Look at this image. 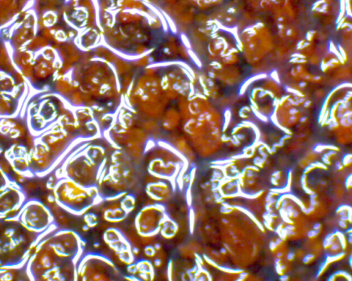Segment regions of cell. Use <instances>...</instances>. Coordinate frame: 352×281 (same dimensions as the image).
Instances as JSON below:
<instances>
[{"instance_id": "obj_1", "label": "cell", "mask_w": 352, "mask_h": 281, "mask_svg": "<svg viewBox=\"0 0 352 281\" xmlns=\"http://www.w3.org/2000/svg\"><path fill=\"white\" fill-rule=\"evenodd\" d=\"M14 218H0V268L19 270L26 266L38 236Z\"/></svg>"}, {"instance_id": "obj_2", "label": "cell", "mask_w": 352, "mask_h": 281, "mask_svg": "<svg viewBox=\"0 0 352 281\" xmlns=\"http://www.w3.org/2000/svg\"><path fill=\"white\" fill-rule=\"evenodd\" d=\"M46 237L36 244L26 263L28 278L40 281L77 280V264L59 255Z\"/></svg>"}, {"instance_id": "obj_3", "label": "cell", "mask_w": 352, "mask_h": 281, "mask_svg": "<svg viewBox=\"0 0 352 281\" xmlns=\"http://www.w3.org/2000/svg\"><path fill=\"white\" fill-rule=\"evenodd\" d=\"M53 195L58 205L75 215L86 213L97 202L100 196L97 187H82L66 177L56 181Z\"/></svg>"}, {"instance_id": "obj_4", "label": "cell", "mask_w": 352, "mask_h": 281, "mask_svg": "<svg viewBox=\"0 0 352 281\" xmlns=\"http://www.w3.org/2000/svg\"><path fill=\"white\" fill-rule=\"evenodd\" d=\"M103 167L94 162L86 152L71 156L56 173L57 179L66 177L82 187H97Z\"/></svg>"}, {"instance_id": "obj_5", "label": "cell", "mask_w": 352, "mask_h": 281, "mask_svg": "<svg viewBox=\"0 0 352 281\" xmlns=\"http://www.w3.org/2000/svg\"><path fill=\"white\" fill-rule=\"evenodd\" d=\"M13 218L28 231L36 235L43 234L54 226L50 209L37 199L26 200Z\"/></svg>"}, {"instance_id": "obj_6", "label": "cell", "mask_w": 352, "mask_h": 281, "mask_svg": "<svg viewBox=\"0 0 352 281\" xmlns=\"http://www.w3.org/2000/svg\"><path fill=\"white\" fill-rule=\"evenodd\" d=\"M117 275L113 263L103 256H85L77 266V279L83 281H111Z\"/></svg>"}, {"instance_id": "obj_7", "label": "cell", "mask_w": 352, "mask_h": 281, "mask_svg": "<svg viewBox=\"0 0 352 281\" xmlns=\"http://www.w3.org/2000/svg\"><path fill=\"white\" fill-rule=\"evenodd\" d=\"M149 173L160 180L170 181L175 178L185 166L184 158L167 150L154 152L149 156Z\"/></svg>"}, {"instance_id": "obj_8", "label": "cell", "mask_w": 352, "mask_h": 281, "mask_svg": "<svg viewBox=\"0 0 352 281\" xmlns=\"http://www.w3.org/2000/svg\"><path fill=\"white\" fill-rule=\"evenodd\" d=\"M49 243L59 255L77 264L82 254V241L73 231L62 229L54 231L47 235Z\"/></svg>"}, {"instance_id": "obj_9", "label": "cell", "mask_w": 352, "mask_h": 281, "mask_svg": "<svg viewBox=\"0 0 352 281\" xmlns=\"http://www.w3.org/2000/svg\"><path fill=\"white\" fill-rule=\"evenodd\" d=\"M162 204L147 205L138 212L135 226L138 235L144 238H151L159 233L161 225L167 217Z\"/></svg>"}, {"instance_id": "obj_10", "label": "cell", "mask_w": 352, "mask_h": 281, "mask_svg": "<svg viewBox=\"0 0 352 281\" xmlns=\"http://www.w3.org/2000/svg\"><path fill=\"white\" fill-rule=\"evenodd\" d=\"M29 161L32 173L39 177L47 176L59 164V161L40 140L30 151Z\"/></svg>"}, {"instance_id": "obj_11", "label": "cell", "mask_w": 352, "mask_h": 281, "mask_svg": "<svg viewBox=\"0 0 352 281\" xmlns=\"http://www.w3.org/2000/svg\"><path fill=\"white\" fill-rule=\"evenodd\" d=\"M27 200L22 188L12 182L0 191V218H13Z\"/></svg>"}, {"instance_id": "obj_12", "label": "cell", "mask_w": 352, "mask_h": 281, "mask_svg": "<svg viewBox=\"0 0 352 281\" xmlns=\"http://www.w3.org/2000/svg\"><path fill=\"white\" fill-rule=\"evenodd\" d=\"M4 157L18 175L28 178L35 177L30 168L29 152L24 146H12L5 152Z\"/></svg>"}, {"instance_id": "obj_13", "label": "cell", "mask_w": 352, "mask_h": 281, "mask_svg": "<svg viewBox=\"0 0 352 281\" xmlns=\"http://www.w3.org/2000/svg\"><path fill=\"white\" fill-rule=\"evenodd\" d=\"M105 243L117 254L118 257L126 264L131 265L133 261V252L130 244L119 231L110 229L104 235Z\"/></svg>"}, {"instance_id": "obj_14", "label": "cell", "mask_w": 352, "mask_h": 281, "mask_svg": "<svg viewBox=\"0 0 352 281\" xmlns=\"http://www.w3.org/2000/svg\"><path fill=\"white\" fill-rule=\"evenodd\" d=\"M146 191L151 199L154 200L158 204L168 201L172 199L173 189L170 181H154L148 184Z\"/></svg>"}, {"instance_id": "obj_15", "label": "cell", "mask_w": 352, "mask_h": 281, "mask_svg": "<svg viewBox=\"0 0 352 281\" xmlns=\"http://www.w3.org/2000/svg\"><path fill=\"white\" fill-rule=\"evenodd\" d=\"M128 212L123 208L121 203H112L103 210V218L111 223H119L124 220Z\"/></svg>"}, {"instance_id": "obj_16", "label": "cell", "mask_w": 352, "mask_h": 281, "mask_svg": "<svg viewBox=\"0 0 352 281\" xmlns=\"http://www.w3.org/2000/svg\"><path fill=\"white\" fill-rule=\"evenodd\" d=\"M132 270L130 273L133 275H138L140 279L151 280L154 277V268L150 262L147 261H140L135 264H131Z\"/></svg>"}, {"instance_id": "obj_17", "label": "cell", "mask_w": 352, "mask_h": 281, "mask_svg": "<svg viewBox=\"0 0 352 281\" xmlns=\"http://www.w3.org/2000/svg\"><path fill=\"white\" fill-rule=\"evenodd\" d=\"M177 230H178V226L176 224L175 221L167 216L166 218L165 219L161 225L159 233L165 238L172 239L175 236Z\"/></svg>"}, {"instance_id": "obj_18", "label": "cell", "mask_w": 352, "mask_h": 281, "mask_svg": "<svg viewBox=\"0 0 352 281\" xmlns=\"http://www.w3.org/2000/svg\"><path fill=\"white\" fill-rule=\"evenodd\" d=\"M121 205L128 213L133 210L135 205V200L133 197L128 196L123 198L121 202Z\"/></svg>"}, {"instance_id": "obj_19", "label": "cell", "mask_w": 352, "mask_h": 281, "mask_svg": "<svg viewBox=\"0 0 352 281\" xmlns=\"http://www.w3.org/2000/svg\"><path fill=\"white\" fill-rule=\"evenodd\" d=\"M12 182L13 181L10 180L8 175L0 167V191H2Z\"/></svg>"}, {"instance_id": "obj_20", "label": "cell", "mask_w": 352, "mask_h": 281, "mask_svg": "<svg viewBox=\"0 0 352 281\" xmlns=\"http://www.w3.org/2000/svg\"><path fill=\"white\" fill-rule=\"evenodd\" d=\"M336 235L335 233H331V234L327 235L325 237V240H324L323 245L325 248H329L330 245L333 243L334 239H335Z\"/></svg>"}, {"instance_id": "obj_21", "label": "cell", "mask_w": 352, "mask_h": 281, "mask_svg": "<svg viewBox=\"0 0 352 281\" xmlns=\"http://www.w3.org/2000/svg\"><path fill=\"white\" fill-rule=\"evenodd\" d=\"M344 256L345 252L338 253L336 255H327L325 261L330 264V263L334 262V261H339V260L343 259Z\"/></svg>"}, {"instance_id": "obj_22", "label": "cell", "mask_w": 352, "mask_h": 281, "mask_svg": "<svg viewBox=\"0 0 352 281\" xmlns=\"http://www.w3.org/2000/svg\"><path fill=\"white\" fill-rule=\"evenodd\" d=\"M334 233H335L336 237H337L338 239H339L341 247H343V249L346 248V239H345L344 235L339 231L334 232Z\"/></svg>"}, {"instance_id": "obj_23", "label": "cell", "mask_w": 352, "mask_h": 281, "mask_svg": "<svg viewBox=\"0 0 352 281\" xmlns=\"http://www.w3.org/2000/svg\"><path fill=\"white\" fill-rule=\"evenodd\" d=\"M352 157L351 154H347V155L343 157L342 161L343 166H349V165L352 164Z\"/></svg>"}, {"instance_id": "obj_24", "label": "cell", "mask_w": 352, "mask_h": 281, "mask_svg": "<svg viewBox=\"0 0 352 281\" xmlns=\"http://www.w3.org/2000/svg\"><path fill=\"white\" fill-rule=\"evenodd\" d=\"M264 161H264L263 158H261L260 157H257L255 158L254 161H253V162H254L255 166H260V167H262V166H263V164L264 163Z\"/></svg>"}, {"instance_id": "obj_25", "label": "cell", "mask_w": 352, "mask_h": 281, "mask_svg": "<svg viewBox=\"0 0 352 281\" xmlns=\"http://www.w3.org/2000/svg\"><path fill=\"white\" fill-rule=\"evenodd\" d=\"M334 276H335V277H341V276H344L345 277H346L347 279H348L349 281H352V278L351 277H350V275L349 274L347 273L346 272H343V271H338L336 272V273H334Z\"/></svg>"}, {"instance_id": "obj_26", "label": "cell", "mask_w": 352, "mask_h": 281, "mask_svg": "<svg viewBox=\"0 0 352 281\" xmlns=\"http://www.w3.org/2000/svg\"><path fill=\"white\" fill-rule=\"evenodd\" d=\"M314 259V254H308L304 258V259H303V262L306 263V264H308V263H310Z\"/></svg>"}, {"instance_id": "obj_27", "label": "cell", "mask_w": 352, "mask_h": 281, "mask_svg": "<svg viewBox=\"0 0 352 281\" xmlns=\"http://www.w3.org/2000/svg\"><path fill=\"white\" fill-rule=\"evenodd\" d=\"M329 263L327 262L326 261H325L323 263V264L321 265V266H320L319 268V271H318V273L317 275V277H320L322 275V274L323 273V272L325 271V269L327 268V266H328Z\"/></svg>"}, {"instance_id": "obj_28", "label": "cell", "mask_w": 352, "mask_h": 281, "mask_svg": "<svg viewBox=\"0 0 352 281\" xmlns=\"http://www.w3.org/2000/svg\"><path fill=\"white\" fill-rule=\"evenodd\" d=\"M223 176L222 173L220 170H214V173H213V177L220 180V179L222 178Z\"/></svg>"}, {"instance_id": "obj_29", "label": "cell", "mask_w": 352, "mask_h": 281, "mask_svg": "<svg viewBox=\"0 0 352 281\" xmlns=\"http://www.w3.org/2000/svg\"><path fill=\"white\" fill-rule=\"evenodd\" d=\"M320 230H312L308 233V236L309 238H313V237H316L318 234H319Z\"/></svg>"}, {"instance_id": "obj_30", "label": "cell", "mask_w": 352, "mask_h": 281, "mask_svg": "<svg viewBox=\"0 0 352 281\" xmlns=\"http://www.w3.org/2000/svg\"><path fill=\"white\" fill-rule=\"evenodd\" d=\"M340 249V245L337 242H333V243L330 245V250L333 251V252H336V251L339 250Z\"/></svg>"}, {"instance_id": "obj_31", "label": "cell", "mask_w": 352, "mask_h": 281, "mask_svg": "<svg viewBox=\"0 0 352 281\" xmlns=\"http://www.w3.org/2000/svg\"><path fill=\"white\" fill-rule=\"evenodd\" d=\"M352 210V207L349 206V205H343L338 208L337 210V213H339L340 211H342V210Z\"/></svg>"}, {"instance_id": "obj_32", "label": "cell", "mask_w": 352, "mask_h": 281, "mask_svg": "<svg viewBox=\"0 0 352 281\" xmlns=\"http://www.w3.org/2000/svg\"><path fill=\"white\" fill-rule=\"evenodd\" d=\"M248 276H249V275H248V274L246 273V272H240V274H239V278L237 279V281L245 280V279L246 278H247Z\"/></svg>"}, {"instance_id": "obj_33", "label": "cell", "mask_w": 352, "mask_h": 281, "mask_svg": "<svg viewBox=\"0 0 352 281\" xmlns=\"http://www.w3.org/2000/svg\"><path fill=\"white\" fill-rule=\"evenodd\" d=\"M315 168L314 163H311V164L308 165V166L306 168V169L304 170V174H306L308 173H309V172H310L311 170L314 169Z\"/></svg>"}, {"instance_id": "obj_34", "label": "cell", "mask_w": 352, "mask_h": 281, "mask_svg": "<svg viewBox=\"0 0 352 281\" xmlns=\"http://www.w3.org/2000/svg\"><path fill=\"white\" fill-rule=\"evenodd\" d=\"M232 210H233V209L227 208H226V207L223 206L222 205V206H221V209H220V211H221V212H222V213L223 214H228L230 213V212H231Z\"/></svg>"}, {"instance_id": "obj_35", "label": "cell", "mask_w": 352, "mask_h": 281, "mask_svg": "<svg viewBox=\"0 0 352 281\" xmlns=\"http://www.w3.org/2000/svg\"><path fill=\"white\" fill-rule=\"evenodd\" d=\"M314 165L315 168L317 167V168H323V169H327V166H325V164H322V163H321V162H318V161H316V162H314Z\"/></svg>"}, {"instance_id": "obj_36", "label": "cell", "mask_w": 352, "mask_h": 281, "mask_svg": "<svg viewBox=\"0 0 352 281\" xmlns=\"http://www.w3.org/2000/svg\"><path fill=\"white\" fill-rule=\"evenodd\" d=\"M346 187L351 188L352 187V175H349L346 180Z\"/></svg>"}, {"instance_id": "obj_37", "label": "cell", "mask_w": 352, "mask_h": 281, "mask_svg": "<svg viewBox=\"0 0 352 281\" xmlns=\"http://www.w3.org/2000/svg\"><path fill=\"white\" fill-rule=\"evenodd\" d=\"M306 179H307V176H306V174H304V175H302V178H301V182H302V187H306Z\"/></svg>"}, {"instance_id": "obj_38", "label": "cell", "mask_w": 352, "mask_h": 281, "mask_svg": "<svg viewBox=\"0 0 352 281\" xmlns=\"http://www.w3.org/2000/svg\"><path fill=\"white\" fill-rule=\"evenodd\" d=\"M335 166L337 170L343 169V164L341 161H337V162H336Z\"/></svg>"}, {"instance_id": "obj_39", "label": "cell", "mask_w": 352, "mask_h": 281, "mask_svg": "<svg viewBox=\"0 0 352 281\" xmlns=\"http://www.w3.org/2000/svg\"><path fill=\"white\" fill-rule=\"evenodd\" d=\"M280 174H281V171H274L273 174H272V177H274V178H275L277 180H279Z\"/></svg>"}, {"instance_id": "obj_40", "label": "cell", "mask_w": 352, "mask_h": 281, "mask_svg": "<svg viewBox=\"0 0 352 281\" xmlns=\"http://www.w3.org/2000/svg\"><path fill=\"white\" fill-rule=\"evenodd\" d=\"M295 253L291 252L290 253H288V255H287V259L289 260V261H292V260L294 259V258H295Z\"/></svg>"}, {"instance_id": "obj_41", "label": "cell", "mask_w": 352, "mask_h": 281, "mask_svg": "<svg viewBox=\"0 0 352 281\" xmlns=\"http://www.w3.org/2000/svg\"><path fill=\"white\" fill-rule=\"evenodd\" d=\"M277 245H276L275 242L271 241L270 243V249L271 250L274 251L277 248Z\"/></svg>"}, {"instance_id": "obj_42", "label": "cell", "mask_w": 352, "mask_h": 281, "mask_svg": "<svg viewBox=\"0 0 352 281\" xmlns=\"http://www.w3.org/2000/svg\"><path fill=\"white\" fill-rule=\"evenodd\" d=\"M339 226H341V228H347V221H343V220H340L339 222Z\"/></svg>"}, {"instance_id": "obj_43", "label": "cell", "mask_w": 352, "mask_h": 281, "mask_svg": "<svg viewBox=\"0 0 352 281\" xmlns=\"http://www.w3.org/2000/svg\"><path fill=\"white\" fill-rule=\"evenodd\" d=\"M246 169L253 170V171H260V169H259V168H258V167H257V166H247V167L246 168Z\"/></svg>"}, {"instance_id": "obj_44", "label": "cell", "mask_w": 352, "mask_h": 281, "mask_svg": "<svg viewBox=\"0 0 352 281\" xmlns=\"http://www.w3.org/2000/svg\"><path fill=\"white\" fill-rule=\"evenodd\" d=\"M288 276L287 275H281V277H280V280L282 281H286L288 280Z\"/></svg>"}, {"instance_id": "obj_45", "label": "cell", "mask_w": 352, "mask_h": 281, "mask_svg": "<svg viewBox=\"0 0 352 281\" xmlns=\"http://www.w3.org/2000/svg\"><path fill=\"white\" fill-rule=\"evenodd\" d=\"M285 228H287V229L288 230H291V231H295V226H294L293 225L291 224L287 225V226Z\"/></svg>"}, {"instance_id": "obj_46", "label": "cell", "mask_w": 352, "mask_h": 281, "mask_svg": "<svg viewBox=\"0 0 352 281\" xmlns=\"http://www.w3.org/2000/svg\"><path fill=\"white\" fill-rule=\"evenodd\" d=\"M264 226H265L268 230H270V231H273V229H272V227H271V225L269 224L268 223H267L266 221H264Z\"/></svg>"}, {"instance_id": "obj_47", "label": "cell", "mask_w": 352, "mask_h": 281, "mask_svg": "<svg viewBox=\"0 0 352 281\" xmlns=\"http://www.w3.org/2000/svg\"><path fill=\"white\" fill-rule=\"evenodd\" d=\"M313 228H314V230H321V225L320 224H316L313 226Z\"/></svg>"}, {"instance_id": "obj_48", "label": "cell", "mask_w": 352, "mask_h": 281, "mask_svg": "<svg viewBox=\"0 0 352 281\" xmlns=\"http://www.w3.org/2000/svg\"><path fill=\"white\" fill-rule=\"evenodd\" d=\"M271 182H272V184H274V185L277 186L278 183H277V180H276L274 177H272V178H271Z\"/></svg>"}, {"instance_id": "obj_49", "label": "cell", "mask_w": 352, "mask_h": 281, "mask_svg": "<svg viewBox=\"0 0 352 281\" xmlns=\"http://www.w3.org/2000/svg\"><path fill=\"white\" fill-rule=\"evenodd\" d=\"M298 215H299V212L297 211V210H295H295H294V211L293 212V215H292V217H295V218H296V217H297V216H298Z\"/></svg>"}, {"instance_id": "obj_50", "label": "cell", "mask_w": 352, "mask_h": 281, "mask_svg": "<svg viewBox=\"0 0 352 281\" xmlns=\"http://www.w3.org/2000/svg\"><path fill=\"white\" fill-rule=\"evenodd\" d=\"M352 233H349V236H348V241H349L350 243H352Z\"/></svg>"}, {"instance_id": "obj_51", "label": "cell", "mask_w": 352, "mask_h": 281, "mask_svg": "<svg viewBox=\"0 0 352 281\" xmlns=\"http://www.w3.org/2000/svg\"><path fill=\"white\" fill-rule=\"evenodd\" d=\"M220 252H221V254H226L227 252L226 249L225 248V247H222V248H221V250H220Z\"/></svg>"}, {"instance_id": "obj_52", "label": "cell", "mask_w": 352, "mask_h": 281, "mask_svg": "<svg viewBox=\"0 0 352 281\" xmlns=\"http://www.w3.org/2000/svg\"><path fill=\"white\" fill-rule=\"evenodd\" d=\"M335 279H336L335 276H334L333 275L330 276V277H329L328 281H332L335 280Z\"/></svg>"}, {"instance_id": "obj_53", "label": "cell", "mask_w": 352, "mask_h": 281, "mask_svg": "<svg viewBox=\"0 0 352 281\" xmlns=\"http://www.w3.org/2000/svg\"><path fill=\"white\" fill-rule=\"evenodd\" d=\"M281 256H282V253L279 252V254H277V257L280 258Z\"/></svg>"}, {"instance_id": "obj_54", "label": "cell", "mask_w": 352, "mask_h": 281, "mask_svg": "<svg viewBox=\"0 0 352 281\" xmlns=\"http://www.w3.org/2000/svg\"><path fill=\"white\" fill-rule=\"evenodd\" d=\"M352 255H350V266H351V267H352Z\"/></svg>"}, {"instance_id": "obj_55", "label": "cell", "mask_w": 352, "mask_h": 281, "mask_svg": "<svg viewBox=\"0 0 352 281\" xmlns=\"http://www.w3.org/2000/svg\"><path fill=\"white\" fill-rule=\"evenodd\" d=\"M222 221L223 222L226 223V224L227 223H228V221H226V219H223Z\"/></svg>"}]
</instances>
